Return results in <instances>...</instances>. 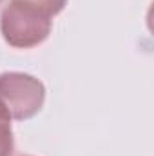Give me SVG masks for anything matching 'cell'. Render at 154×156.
Returning <instances> with one entry per match:
<instances>
[{
	"instance_id": "cell-4",
	"label": "cell",
	"mask_w": 154,
	"mask_h": 156,
	"mask_svg": "<svg viewBox=\"0 0 154 156\" xmlns=\"http://www.w3.org/2000/svg\"><path fill=\"white\" fill-rule=\"evenodd\" d=\"M13 2L24 4V5H27V7H33V9L44 13V15L49 16V18L54 16V15H58V13L65 7V4H67V0H13Z\"/></svg>"
},
{
	"instance_id": "cell-6",
	"label": "cell",
	"mask_w": 154,
	"mask_h": 156,
	"mask_svg": "<svg viewBox=\"0 0 154 156\" xmlns=\"http://www.w3.org/2000/svg\"><path fill=\"white\" fill-rule=\"evenodd\" d=\"M0 2H2V0H0Z\"/></svg>"
},
{
	"instance_id": "cell-1",
	"label": "cell",
	"mask_w": 154,
	"mask_h": 156,
	"mask_svg": "<svg viewBox=\"0 0 154 156\" xmlns=\"http://www.w3.org/2000/svg\"><path fill=\"white\" fill-rule=\"evenodd\" d=\"M0 33L11 47H35L49 37L51 18L33 7L11 0L0 13Z\"/></svg>"
},
{
	"instance_id": "cell-3",
	"label": "cell",
	"mask_w": 154,
	"mask_h": 156,
	"mask_svg": "<svg viewBox=\"0 0 154 156\" xmlns=\"http://www.w3.org/2000/svg\"><path fill=\"white\" fill-rule=\"evenodd\" d=\"M15 147L13 129H11V116L0 105V156H11Z\"/></svg>"
},
{
	"instance_id": "cell-2",
	"label": "cell",
	"mask_w": 154,
	"mask_h": 156,
	"mask_svg": "<svg viewBox=\"0 0 154 156\" xmlns=\"http://www.w3.org/2000/svg\"><path fill=\"white\" fill-rule=\"evenodd\" d=\"M45 87L38 78L26 73L0 75V105L13 120H27L42 109Z\"/></svg>"
},
{
	"instance_id": "cell-5",
	"label": "cell",
	"mask_w": 154,
	"mask_h": 156,
	"mask_svg": "<svg viewBox=\"0 0 154 156\" xmlns=\"http://www.w3.org/2000/svg\"><path fill=\"white\" fill-rule=\"evenodd\" d=\"M22 156H27V154H22Z\"/></svg>"
}]
</instances>
